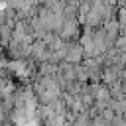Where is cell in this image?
I'll return each mask as SVG.
<instances>
[{"instance_id":"cell-7","label":"cell","mask_w":126,"mask_h":126,"mask_svg":"<svg viewBox=\"0 0 126 126\" xmlns=\"http://www.w3.org/2000/svg\"><path fill=\"white\" fill-rule=\"evenodd\" d=\"M32 2H35V4H41V2H39V0H32Z\"/></svg>"},{"instance_id":"cell-6","label":"cell","mask_w":126,"mask_h":126,"mask_svg":"<svg viewBox=\"0 0 126 126\" xmlns=\"http://www.w3.org/2000/svg\"><path fill=\"white\" fill-rule=\"evenodd\" d=\"M4 49H6V47H4V45H2V43H0V57H2V55H4Z\"/></svg>"},{"instance_id":"cell-8","label":"cell","mask_w":126,"mask_h":126,"mask_svg":"<svg viewBox=\"0 0 126 126\" xmlns=\"http://www.w3.org/2000/svg\"><path fill=\"white\" fill-rule=\"evenodd\" d=\"M122 100H124V102H126V93H124V96H122Z\"/></svg>"},{"instance_id":"cell-3","label":"cell","mask_w":126,"mask_h":126,"mask_svg":"<svg viewBox=\"0 0 126 126\" xmlns=\"http://www.w3.org/2000/svg\"><path fill=\"white\" fill-rule=\"evenodd\" d=\"M12 30H14V26H10V24H0V43H2L4 47L12 41Z\"/></svg>"},{"instance_id":"cell-2","label":"cell","mask_w":126,"mask_h":126,"mask_svg":"<svg viewBox=\"0 0 126 126\" xmlns=\"http://www.w3.org/2000/svg\"><path fill=\"white\" fill-rule=\"evenodd\" d=\"M83 59H85L83 43H81V41H67V49H65V57H63V61H69V63H81Z\"/></svg>"},{"instance_id":"cell-4","label":"cell","mask_w":126,"mask_h":126,"mask_svg":"<svg viewBox=\"0 0 126 126\" xmlns=\"http://www.w3.org/2000/svg\"><path fill=\"white\" fill-rule=\"evenodd\" d=\"M75 77H77L79 83H89V71H87V67H85L83 61L75 63Z\"/></svg>"},{"instance_id":"cell-5","label":"cell","mask_w":126,"mask_h":126,"mask_svg":"<svg viewBox=\"0 0 126 126\" xmlns=\"http://www.w3.org/2000/svg\"><path fill=\"white\" fill-rule=\"evenodd\" d=\"M116 20H118V26H120V32H126V8H118V14H116Z\"/></svg>"},{"instance_id":"cell-1","label":"cell","mask_w":126,"mask_h":126,"mask_svg":"<svg viewBox=\"0 0 126 126\" xmlns=\"http://www.w3.org/2000/svg\"><path fill=\"white\" fill-rule=\"evenodd\" d=\"M83 24L77 20V18H65L61 28L57 30V33L65 39V41H79L81 33H83Z\"/></svg>"}]
</instances>
